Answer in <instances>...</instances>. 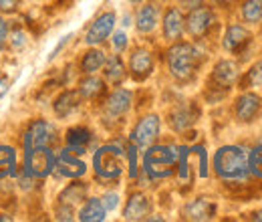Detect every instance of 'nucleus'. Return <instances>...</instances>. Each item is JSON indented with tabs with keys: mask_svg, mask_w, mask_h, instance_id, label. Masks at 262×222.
Returning <instances> with one entry per match:
<instances>
[{
	"mask_svg": "<svg viewBox=\"0 0 262 222\" xmlns=\"http://www.w3.org/2000/svg\"><path fill=\"white\" fill-rule=\"evenodd\" d=\"M55 172H57L61 178H69V180L83 178V176L87 174V164L79 158L77 154H73V152H69L67 148H63V150L57 154Z\"/></svg>",
	"mask_w": 262,
	"mask_h": 222,
	"instance_id": "obj_21",
	"label": "nucleus"
},
{
	"mask_svg": "<svg viewBox=\"0 0 262 222\" xmlns=\"http://www.w3.org/2000/svg\"><path fill=\"white\" fill-rule=\"evenodd\" d=\"M6 91H8V81H6V79H2V77H0V97L4 95V93H6Z\"/></svg>",
	"mask_w": 262,
	"mask_h": 222,
	"instance_id": "obj_45",
	"label": "nucleus"
},
{
	"mask_svg": "<svg viewBox=\"0 0 262 222\" xmlns=\"http://www.w3.org/2000/svg\"><path fill=\"white\" fill-rule=\"evenodd\" d=\"M162 21V8L158 2H143L133 14V25L139 34H151Z\"/></svg>",
	"mask_w": 262,
	"mask_h": 222,
	"instance_id": "obj_18",
	"label": "nucleus"
},
{
	"mask_svg": "<svg viewBox=\"0 0 262 222\" xmlns=\"http://www.w3.org/2000/svg\"><path fill=\"white\" fill-rule=\"evenodd\" d=\"M192 154L198 158V176L200 178H208L210 174V166H208V152L204 146H192Z\"/></svg>",
	"mask_w": 262,
	"mask_h": 222,
	"instance_id": "obj_34",
	"label": "nucleus"
},
{
	"mask_svg": "<svg viewBox=\"0 0 262 222\" xmlns=\"http://www.w3.org/2000/svg\"><path fill=\"white\" fill-rule=\"evenodd\" d=\"M151 210H154L151 198L143 190H135L127 196V202H125V208H123V220H145L151 214Z\"/></svg>",
	"mask_w": 262,
	"mask_h": 222,
	"instance_id": "obj_20",
	"label": "nucleus"
},
{
	"mask_svg": "<svg viewBox=\"0 0 262 222\" xmlns=\"http://www.w3.org/2000/svg\"><path fill=\"white\" fill-rule=\"evenodd\" d=\"M156 71V57L151 53V49L139 45L135 49H131L129 63H127V73L135 83H145Z\"/></svg>",
	"mask_w": 262,
	"mask_h": 222,
	"instance_id": "obj_13",
	"label": "nucleus"
},
{
	"mask_svg": "<svg viewBox=\"0 0 262 222\" xmlns=\"http://www.w3.org/2000/svg\"><path fill=\"white\" fill-rule=\"evenodd\" d=\"M218 214V204L206 196H200L194 200H188L182 208V218L192 222H208L214 220Z\"/></svg>",
	"mask_w": 262,
	"mask_h": 222,
	"instance_id": "obj_17",
	"label": "nucleus"
},
{
	"mask_svg": "<svg viewBox=\"0 0 262 222\" xmlns=\"http://www.w3.org/2000/svg\"><path fill=\"white\" fill-rule=\"evenodd\" d=\"M240 89H252V87H262V59L254 61L240 75Z\"/></svg>",
	"mask_w": 262,
	"mask_h": 222,
	"instance_id": "obj_31",
	"label": "nucleus"
},
{
	"mask_svg": "<svg viewBox=\"0 0 262 222\" xmlns=\"http://www.w3.org/2000/svg\"><path fill=\"white\" fill-rule=\"evenodd\" d=\"M125 150L127 142L117 137L99 146L93 152V174L101 186L119 182L125 170Z\"/></svg>",
	"mask_w": 262,
	"mask_h": 222,
	"instance_id": "obj_3",
	"label": "nucleus"
},
{
	"mask_svg": "<svg viewBox=\"0 0 262 222\" xmlns=\"http://www.w3.org/2000/svg\"><path fill=\"white\" fill-rule=\"evenodd\" d=\"M71 38H73V32H69V34H65V36H63V38L59 41V45H57V47L53 49V53L49 55V61H53V59H57V57L61 55V51H63V49H65L67 45H69V41H71Z\"/></svg>",
	"mask_w": 262,
	"mask_h": 222,
	"instance_id": "obj_40",
	"label": "nucleus"
},
{
	"mask_svg": "<svg viewBox=\"0 0 262 222\" xmlns=\"http://www.w3.org/2000/svg\"><path fill=\"white\" fill-rule=\"evenodd\" d=\"M162 38L167 45L178 43L186 34V14L180 6H167L162 12Z\"/></svg>",
	"mask_w": 262,
	"mask_h": 222,
	"instance_id": "obj_16",
	"label": "nucleus"
},
{
	"mask_svg": "<svg viewBox=\"0 0 262 222\" xmlns=\"http://www.w3.org/2000/svg\"><path fill=\"white\" fill-rule=\"evenodd\" d=\"M125 164H127V174H129V180H135L141 166H139V148L133 146L129 139H127V150H125Z\"/></svg>",
	"mask_w": 262,
	"mask_h": 222,
	"instance_id": "obj_33",
	"label": "nucleus"
},
{
	"mask_svg": "<svg viewBox=\"0 0 262 222\" xmlns=\"http://www.w3.org/2000/svg\"><path fill=\"white\" fill-rule=\"evenodd\" d=\"M0 220H4V222H8V220H12L8 214H0Z\"/></svg>",
	"mask_w": 262,
	"mask_h": 222,
	"instance_id": "obj_48",
	"label": "nucleus"
},
{
	"mask_svg": "<svg viewBox=\"0 0 262 222\" xmlns=\"http://www.w3.org/2000/svg\"><path fill=\"white\" fill-rule=\"evenodd\" d=\"M129 4H133V6H139V4H143V2H147V0H127Z\"/></svg>",
	"mask_w": 262,
	"mask_h": 222,
	"instance_id": "obj_47",
	"label": "nucleus"
},
{
	"mask_svg": "<svg viewBox=\"0 0 262 222\" xmlns=\"http://www.w3.org/2000/svg\"><path fill=\"white\" fill-rule=\"evenodd\" d=\"M178 2H180V6L186 8V10H192V8H196L200 4H204V0H178Z\"/></svg>",
	"mask_w": 262,
	"mask_h": 222,
	"instance_id": "obj_43",
	"label": "nucleus"
},
{
	"mask_svg": "<svg viewBox=\"0 0 262 222\" xmlns=\"http://www.w3.org/2000/svg\"><path fill=\"white\" fill-rule=\"evenodd\" d=\"M232 113L240 126H250L258 122L262 117V97L256 91L242 89V93H238V97L234 99Z\"/></svg>",
	"mask_w": 262,
	"mask_h": 222,
	"instance_id": "obj_11",
	"label": "nucleus"
},
{
	"mask_svg": "<svg viewBox=\"0 0 262 222\" xmlns=\"http://www.w3.org/2000/svg\"><path fill=\"white\" fill-rule=\"evenodd\" d=\"M238 2L240 0H212V4L214 6H218V8H232V6H238Z\"/></svg>",
	"mask_w": 262,
	"mask_h": 222,
	"instance_id": "obj_42",
	"label": "nucleus"
},
{
	"mask_svg": "<svg viewBox=\"0 0 262 222\" xmlns=\"http://www.w3.org/2000/svg\"><path fill=\"white\" fill-rule=\"evenodd\" d=\"M55 218H57V220H75V218H77V210H75V206H69V204L57 202Z\"/></svg>",
	"mask_w": 262,
	"mask_h": 222,
	"instance_id": "obj_37",
	"label": "nucleus"
},
{
	"mask_svg": "<svg viewBox=\"0 0 262 222\" xmlns=\"http://www.w3.org/2000/svg\"><path fill=\"white\" fill-rule=\"evenodd\" d=\"M95 144V133L87 126H73L65 131V148L69 152L83 156Z\"/></svg>",
	"mask_w": 262,
	"mask_h": 222,
	"instance_id": "obj_19",
	"label": "nucleus"
},
{
	"mask_svg": "<svg viewBox=\"0 0 262 222\" xmlns=\"http://www.w3.org/2000/svg\"><path fill=\"white\" fill-rule=\"evenodd\" d=\"M240 21L244 25H260L262 23V0H240L238 2Z\"/></svg>",
	"mask_w": 262,
	"mask_h": 222,
	"instance_id": "obj_29",
	"label": "nucleus"
},
{
	"mask_svg": "<svg viewBox=\"0 0 262 222\" xmlns=\"http://www.w3.org/2000/svg\"><path fill=\"white\" fill-rule=\"evenodd\" d=\"M16 150L8 144H0V182L16 176Z\"/></svg>",
	"mask_w": 262,
	"mask_h": 222,
	"instance_id": "obj_28",
	"label": "nucleus"
},
{
	"mask_svg": "<svg viewBox=\"0 0 262 222\" xmlns=\"http://www.w3.org/2000/svg\"><path fill=\"white\" fill-rule=\"evenodd\" d=\"M206 59V53L202 49V41H178L171 43L165 51V67L173 81L188 85L196 79L198 71Z\"/></svg>",
	"mask_w": 262,
	"mask_h": 222,
	"instance_id": "obj_1",
	"label": "nucleus"
},
{
	"mask_svg": "<svg viewBox=\"0 0 262 222\" xmlns=\"http://www.w3.org/2000/svg\"><path fill=\"white\" fill-rule=\"evenodd\" d=\"M27 32H25V29H14L12 32H8V43H10V47L14 49V51H23L25 47H27Z\"/></svg>",
	"mask_w": 262,
	"mask_h": 222,
	"instance_id": "obj_36",
	"label": "nucleus"
},
{
	"mask_svg": "<svg viewBox=\"0 0 262 222\" xmlns=\"http://www.w3.org/2000/svg\"><path fill=\"white\" fill-rule=\"evenodd\" d=\"M121 25H123V27H129V25H131V16H129V14H125V16H123V23H121Z\"/></svg>",
	"mask_w": 262,
	"mask_h": 222,
	"instance_id": "obj_46",
	"label": "nucleus"
},
{
	"mask_svg": "<svg viewBox=\"0 0 262 222\" xmlns=\"http://www.w3.org/2000/svg\"><path fill=\"white\" fill-rule=\"evenodd\" d=\"M83 105V97L77 89H65L53 101V113L59 119H69L71 115H75Z\"/></svg>",
	"mask_w": 262,
	"mask_h": 222,
	"instance_id": "obj_22",
	"label": "nucleus"
},
{
	"mask_svg": "<svg viewBox=\"0 0 262 222\" xmlns=\"http://www.w3.org/2000/svg\"><path fill=\"white\" fill-rule=\"evenodd\" d=\"M109 41H111L113 51L119 53V55L125 53L127 47H129V36H127V32L125 31H113L111 32V36H109Z\"/></svg>",
	"mask_w": 262,
	"mask_h": 222,
	"instance_id": "obj_35",
	"label": "nucleus"
},
{
	"mask_svg": "<svg viewBox=\"0 0 262 222\" xmlns=\"http://www.w3.org/2000/svg\"><path fill=\"white\" fill-rule=\"evenodd\" d=\"M77 91L81 93L83 101H101L107 95V81L103 77L93 75H83V79L77 85Z\"/></svg>",
	"mask_w": 262,
	"mask_h": 222,
	"instance_id": "obj_24",
	"label": "nucleus"
},
{
	"mask_svg": "<svg viewBox=\"0 0 262 222\" xmlns=\"http://www.w3.org/2000/svg\"><path fill=\"white\" fill-rule=\"evenodd\" d=\"M212 170L226 184H248L252 178L248 172V150L238 144L218 148L212 158Z\"/></svg>",
	"mask_w": 262,
	"mask_h": 222,
	"instance_id": "obj_2",
	"label": "nucleus"
},
{
	"mask_svg": "<svg viewBox=\"0 0 262 222\" xmlns=\"http://www.w3.org/2000/svg\"><path fill=\"white\" fill-rule=\"evenodd\" d=\"M105 59H107V55H105L103 49H99V47H89V49L81 55L79 73H81V75H93V73H97V71L103 69Z\"/></svg>",
	"mask_w": 262,
	"mask_h": 222,
	"instance_id": "obj_27",
	"label": "nucleus"
},
{
	"mask_svg": "<svg viewBox=\"0 0 262 222\" xmlns=\"http://www.w3.org/2000/svg\"><path fill=\"white\" fill-rule=\"evenodd\" d=\"M77 218L81 222H103L107 218V208L103 206L101 198L97 196H87L77 212Z\"/></svg>",
	"mask_w": 262,
	"mask_h": 222,
	"instance_id": "obj_25",
	"label": "nucleus"
},
{
	"mask_svg": "<svg viewBox=\"0 0 262 222\" xmlns=\"http://www.w3.org/2000/svg\"><path fill=\"white\" fill-rule=\"evenodd\" d=\"M198 117H200V107L196 105V101H182L169 109L167 124L176 133H186L188 129L196 126Z\"/></svg>",
	"mask_w": 262,
	"mask_h": 222,
	"instance_id": "obj_15",
	"label": "nucleus"
},
{
	"mask_svg": "<svg viewBox=\"0 0 262 222\" xmlns=\"http://www.w3.org/2000/svg\"><path fill=\"white\" fill-rule=\"evenodd\" d=\"M218 27H220V18L214 6L200 4L188 10L186 14V34L192 36L194 41H206Z\"/></svg>",
	"mask_w": 262,
	"mask_h": 222,
	"instance_id": "obj_6",
	"label": "nucleus"
},
{
	"mask_svg": "<svg viewBox=\"0 0 262 222\" xmlns=\"http://www.w3.org/2000/svg\"><path fill=\"white\" fill-rule=\"evenodd\" d=\"M252 41H254V36L248 29V25H244V23H228L224 32H222L220 45L228 55L240 57V55L248 53V49L252 47Z\"/></svg>",
	"mask_w": 262,
	"mask_h": 222,
	"instance_id": "obj_12",
	"label": "nucleus"
},
{
	"mask_svg": "<svg viewBox=\"0 0 262 222\" xmlns=\"http://www.w3.org/2000/svg\"><path fill=\"white\" fill-rule=\"evenodd\" d=\"M242 75V65L234 59H218L212 73H210V87L206 89V101L208 103H218L228 95V91L238 85Z\"/></svg>",
	"mask_w": 262,
	"mask_h": 222,
	"instance_id": "obj_5",
	"label": "nucleus"
},
{
	"mask_svg": "<svg viewBox=\"0 0 262 222\" xmlns=\"http://www.w3.org/2000/svg\"><path fill=\"white\" fill-rule=\"evenodd\" d=\"M101 202H103V206L107 208V212H113V210H117V208H119L121 198H119V194H117V192L107 190L103 196H101Z\"/></svg>",
	"mask_w": 262,
	"mask_h": 222,
	"instance_id": "obj_38",
	"label": "nucleus"
},
{
	"mask_svg": "<svg viewBox=\"0 0 262 222\" xmlns=\"http://www.w3.org/2000/svg\"><path fill=\"white\" fill-rule=\"evenodd\" d=\"M101 122L111 127L113 124L123 122V117L131 111L133 105V91L115 87L113 91H107V95L101 101Z\"/></svg>",
	"mask_w": 262,
	"mask_h": 222,
	"instance_id": "obj_7",
	"label": "nucleus"
},
{
	"mask_svg": "<svg viewBox=\"0 0 262 222\" xmlns=\"http://www.w3.org/2000/svg\"><path fill=\"white\" fill-rule=\"evenodd\" d=\"M178 152V144H151L145 148V154L141 158V172L149 178L151 184L176 176Z\"/></svg>",
	"mask_w": 262,
	"mask_h": 222,
	"instance_id": "obj_4",
	"label": "nucleus"
},
{
	"mask_svg": "<svg viewBox=\"0 0 262 222\" xmlns=\"http://www.w3.org/2000/svg\"><path fill=\"white\" fill-rule=\"evenodd\" d=\"M160 135H162V117L158 113H145L131 127L127 139L139 150H145L147 146L156 144Z\"/></svg>",
	"mask_w": 262,
	"mask_h": 222,
	"instance_id": "obj_10",
	"label": "nucleus"
},
{
	"mask_svg": "<svg viewBox=\"0 0 262 222\" xmlns=\"http://www.w3.org/2000/svg\"><path fill=\"white\" fill-rule=\"evenodd\" d=\"M20 6V0H0V14H14Z\"/></svg>",
	"mask_w": 262,
	"mask_h": 222,
	"instance_id": "obj_39",
	"label": "nucleus"
},
{
	"mask_svg": "<svg viewBox=\"0 0 262 222\" xmlns=\"http://www.w3.org/2000/svg\"><path fill=\"white\" fill-rule=\"evenodd\" d=\"M115 25H117V14L115 10H103L99 12L97 16L91 21L89 29L85 31V45L87 47H99L103 45L105 41H109L111 32L115 31Z\"/></svg>",
	"mask_w": 262,
	"mask_h": 222,
	"instance_id": "obj_14",
	"label": "nucleus"
},
{
	"mask_svg": "<svg viewBox=\"0 0 262 222\" xmlns=\"http://www.w3.org/2000/svg\"><path fill=\"white\" fill-rule=\"evenodd\" d=\"M6 41H8V25H6L4 16L0 14V51L6 47Z\"/></svg>",
	"mask_w": 262,
	"mask_h": 222,
	"instance_id": "obj_41",
	"label": "nucleus"
},
{
	"mask_svg": "<svg viewBox=\"0 0 262 222\" xmlns=\"http://www.w3.org/2000/svg\"><path fill=\"white\" fill-rule=\"evenodd\" d=\"M57 164V152L53 148H34L25 152L23 172L33 176L34 180H42L55 172Z\"/></svg>",
	"mask_w": 262,
	"mask_h": 222,
	"instance_id": "obj_8",
	"label": "nucleus"
},
{
	"mask_svg": "<svg viewBox=\"0 0 262 222\" xmlns=\"http://www.w3.org/2000/svg\"><path fill=\"white\" fill-rule=\"evenodd\" d=\"M101 71H103V79H105L107 85H111V87H121V85L127 81V77H129V73H127V65H125V61L121 59L119 53H115V55H107L105 65H103Z\"/></svg>",
	"mask_w": 262,
	"mask_h": 222,
	"instance_id": "obj_23",
	"label": "nucleus"
},
{
	"mask_svg": "<svg viewBox=\"0 0 262 222\" xmlns=\"http://www.w3.org/2000/svg\"><path fill=\"white\" fill-rule=\"evenodd\" d=\"M190 146H180L178 152V168H176V178L180 184H192V166H190Z\"/></svg>",
	"mask_w": 262,
	"mask_h": 222,
	"instance_id": "obj_30",
	"label": "nucleus"
},
{
	"mask_svg": "<svg viewBox=\"0 0 262 222\" xmlns=\"http://www.w3.org/2000/svg\"><path fill=\"white\" fill-rule=\"evenodd\" d=\"M87 196H89V184L81 182L79 178H75V180H71V184H67L63 188V192L57 198V202L69 204V206H81Z\"/></svg>",
	"mask_w": 262,
	"mask_h": 222,
	"instance_id": "obj_26",
	"label": "nucleus"
},
{
	"mask_svg": "<svg viewBox=\"0 0 262 222\" xmlns=\"http://www.w3.org/2000/svg\"><path fill=\"white\" fill-rule=\"evenodd\" d=\"M248 172L254 180L262 182V139H258L248 150Z\"/></svg>",
	"mask_w": 262,
	"mask_h": 222,
	"instance_id": "obj_32",
	"label": "nucleus"
},
{
	"mask_svg": "<svg viewBox=\"0 0 262 222\" xmlns=\"http://www.w3.org/2000/svg\"><path fill=\"white\" fill-rule=\"evenodd\" d=\"M248 218H250V220L262 222V208H258V210H254V212H250V214H248Z\"/></svg>",
	"mask_w": 262,
	"mask_h": 222,
	"instance_id": "obj_44",
	"label": "nucleus"
},
{
	"mask_svg": "<svg viewBox=\"0 0 262 222\" xmlns=\"http://www.w3.org/2000/svg\"><path fill=\"white\" fill-rule=\"evenodd\" d=\"M57 144V126L49 119H33L23 133V150L34 148H53Z\"/></svg>",
	"mask_w": 262,
	"mask_h": 222,
	"instance_id": "obj_9",
	"label": "nucleus"
}]
</instances>
